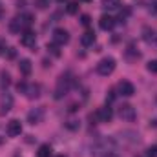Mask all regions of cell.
I'll use <instances>...</instances> for the list:
<instances>
[{"label":"cell","instance_id":"1","mask_svg":"<svg viewBox=\"0 0 157 157\" xmlns=\"http://www.w3.org/2000/svg\"><path fill=\"white\" fill-rule=\"evenodd\" d=\"M33 24V17L28 15V13H22V15H17L11 22H9V31L11 33H18L22 35L24 31H28Z\"/></svg>","mask_w":157,"mask_h":157},{"label":"cell","instance_id":"2","mask_svg":"<svg viewBox=\"0 0 157 157\" xmlns=\"http://www.w3.org/2000/svg\"><path fill=\"white\" fill-rule=\"evenodd\" d=\"M71 84H73L71 73H62L60 77L57 78V86H55V99H64V97L70 93Z\"/></svg>","mask_w":157,"mask_h":157},{"label":"cell","instance_id":"3","mask_svg":"<svg viewBox=\"0 0 157 157\" xmlns=\"http://www.w3.org/2000/svg\"><path fill=\"white\" fill-rule=\"evenodd\" d=\"M115 59L113 57H104L102 60H99L97 62V73L101 75V77H108V75H112L113 71H115Z\"/></svg>","mask_w":157,"mask_h":157},{"label":"cell","instance_id":"4","mask_svg":"<svg viewBox=\"0 0 157 157\" xmlns=\"http://www.w3.org/2000/svg\"><path fill=\"white\" fill-rule=\"evenodd\" d=\"M17 90L20 93H24L28 99H37L40 95V86L35 82H18L17 84Z\"/></svg>","mask_w":157,"mask_h":157},{"label":"cell","instance_id":"5","mask_svg":"<svg viewBox=\"0 0 157 157\" xmlns=\"http://www.w3.org/2000/svg\"><path fill=\"white\" fill-rule=\"evenodd\" d=\"M90 119L91 121H97V122H110L113 119V112H112L110 106H104V108H99L95 113H91Z\"/></svg>","mask_w":157,"mask_h":157},{"label":"cell","instance_id":"6","mask_svg":"<svg viewBox=\"0 0 157 157\" xmlns=\"http://www.w3.org/2000/svg\"><path fill=\"white\" fill-rule=\"evenodd\" d=\"M119 117L122 119V121H126V122H133L135 119H137V112H135V108L132 106V104H122V106H119Z\"/></svg>","mask_w":157,"mask_h":157},{"label":"cell","instance_id":"7","mask_svg":"<svg viewBox=\"0 0 157 157\" xmlns=\"http://www.w3.org/2000/svg\"><path fill=\"white\" fill-rule=\"evenodd\" d=\"M13 102H15L13 95H11L9 91H6V90H4V93H2V97H0V115H6L7 112H11Z\"/></svg>","mask_w":157,"mask_h":157},{"label":"cell","instance_id":"8","mask_svg":"<svg viewBox=\"0 0 157 157\" xmlns=\"http://www.w3.org/2000/svg\"><path fill=\"white\" fill-rule=\"evenodd\" d=\"M51 39H53V42L57 46H64V44L70 42V33L66 29H62V28H57V29H53V37Z\"/></svg>","mask_w":157,"mask_h":157},{"label":"cell","instance_id":"9","mask_svg":"<svg viewBox=\"0 0 157 157\" xmlns=\"http://www.w3.org/2000/svg\"><path fill=\"white\" fill-rule=\"evenodd\" d=\"M20 44H22L24 48H29V49H35V46H37V37H35V33H33L31 29H28V31H24V33L20 35Z\"/></svg>","mask_w":157,"mask_h":157},{"label":"cell","instance_id":"10","mask_svg":"<svg viewBox=\"0 0 157 157\" xmlns=\"http://www.w3.org/2000/svg\"><path fill=\"white\" fill-rule=\"evenodd\" d=\"M42 119H44V108L42 106L29 110V113H28V122L29 124H39V122H42Z\"/></svg>","mask_w":157,"mask_h":157},{"label":"cell","instance_id":"11","mask_svg":"<svg viewBox=\"0 0 157 157\" xmlns=\"http://www.w3.org/2000/svg\"><path fill=\"white\" fill-rule=\"evenodd\" d=\"M20 133H22V122L17 121V119L9 121V122H7V135H9V137H18Z\"/></svg>","mask_w":157,"mask_h":157},{"label":"cell","instance_id":"12","mask_svg":"<svg viewBox=\"0 0 157 157\" xmlns=\"http://www.w3.org/2000/svg\"><path fill=\"white\" fill-rule=\"evenodd\" d=\"M119 93L121 95H124V97H132L133 93H135V88H133V84L130 82V80H121L117 86Z\"/></svg>","mask_w":157,"mask_h":157},{"label":"cell","instance_id":"13","mask_svg":"<svg viewBox=\"0 0 157 157\" xmlns=\"http://www.w3.org/2000/svg\"><path fill=\"white\" fill-rule=\"evenodd\" d=\"M99 26H101V29L110 31V29H113V26H115V18L110 17V15H102V17L99 18Z\"/></svg>","mask_w":157,"mask_h":157},{"label":"cell","instance_id":"14","mask_svg":"<svg viewBox=\"0 0 157 157\" xmlns=\"http://www.w3.org/2000/svg\"><path fill=\"white\" fill-rule=\"evenodd\" d=\"M124 57H126V60H128V62H135V60H139V59H141V53H139L133 46H128V48L124 49Z\"/></svg>","mask_w":157,"mask_h":157},{"label":"cell","instance_id":"15","mask_svg":"<svg viewBox=\"0 0 157 157\" xmlns=\"http://www.w3.org/2000/svg\"><path fill=\"white\" fill-rule=\"evenodd\" d=\"M18 70H20L22 75H29V73H31V60H29V59H20Z\"/></svg>","mask_w":157,"mask_h":157},{"label":"cell","instance_id":"16","mask_svg":"<svg viewBox=\"0 0 157 157\" xmlns=\"http://www.w3.org/2000/svg\"><path fill=\"white\" fill-rule=\"evenodd\" d=\"M93 42H95V33L93 31L82 33V37H80V44L82 46H93Z\"/></svg>","mask_w":157,"mask_h":157},{"label":"cell","instance_id":"17","mask_svg":"<svg viewBox=\"0 0 157 157\" xmlns=\"http://www.w3.org/2000/svg\"><path fill=\"white\" fill-rule=\"evenodd\" d=\"M121 135H124V141H128V143H132V144H135V143L141 141L139 133H135V132H122Z\"/></svg>","mask_w":157,"mask_h":157},{"label":"cell","instance_id":"18","mask_svg":"<svg viewBox=\"0 0 157 157\" xmlns=\"http://www.w3.org/2000/svg\"><path fill=\"white\" fill-rule=\"evenodd\" d=\"M9 84H11V77H9V73H7L6 70H2V71H0V88L6 90Z\"/></svg>","mask_w":157,"mask_h":157},{"label":"cell","instance_id":"19","mask_svg":"<svg viewBox=\"0 0 157 157\" xmlns=\"http://www.w3.org/2000/svg\"><path fill=\"white\" fill-rule=\"evenodd\" d=\"M51 154H53L51 146H49V144H42V146H39L37 157H51Z\"/></svg>","mask_w":157,"mask_h":157},{"label":"cell","instance_id":"20","mask_svg":"<svg viewBox=\"0 0 157 157\" xmlns=\"http://www.w3.org/2000/svg\"><path fill=\"white\" fill-rule=\"evenodd\" d=\"M119 6H121V0H102V7L104 9H117Z\"/></svg>","mask_w":157,"mask_h":157},{"label":"cell","instance_id":"21","mask_svg":"<svg viewBox=\"0 0 157 157\" xmlns=\"http://www.w3.org/2000/svg\"><path fill=\"white\" fill-rule=\"evenodd\" d=\"M66 11H68V15H75V13H78V2H68Z\"/></svg>","mask_w":157,"mask_h":157},{"label":"cell","instance_id":"22","mask_svg":"<svg viewBox=\"0 0 157 157\" xmlns=\"http://www.w3.org/2000/svg\"><path fill=\"white\" fill-rule=\"evenodd\" d=\"M143 33H144V37H143V39L146 40V42H152V40H154V31H152L150 28H144V29H143Z\"/></svg>","mask_w":157,"mask_h":157},{"label":"cell","instance_id":"23","mask_svg":"<svg viewBox=\"0 0 157 157\" xmlns=\"http://www.w3.org/2000/svg\"><path fill=\"white\" fill-rule=\"evenodd\" d=\"M48 51H51L55 57H60V51H59V46L53 42V44H48Z\"/></svg>","mask_w":157,"mask_h":157},{"label":"cell","instance_id":"24","mask_svg":"<svg viewBox=\"0 0 157 157\" xmlns=\"http://www.w3.org/2000/svg\"><path fill=\"white\" fill-rule=\"evenodd\" d=\"M35 6H37L39 9H46V7L49 6V0H35Z\"/></svg>","mask_w":157,"mask_h":157},{"label":"cell","instance_id":"25","mask_svg":"<svg viewBox=\"0 0 157 157\" xmlns=\"http://www.w3.org/2000/svg\"><path fill=\"white\" fill-rule=\"evenodd\" d=\"M80 24L88 28V26L91 24V18H90V15H82V17H80Z\"/></svg>","mask_w":157,"mask_h":157},{"label":"cell","instance_id":"26","mask_svg":"<svg viewBox=\"0 0 157 157\" xmlns=\"http://www.w3.org/2000/svg\"><path fill=\"white\" fill-rule=\"evenodd\" d=\"M146 68H148V71H152V73H157V60H150Z\"/></svg>","mask_w":157,"mask_h":157},{"label":"cell","instance_id":"27","mask_svg":"<svg viewBox=\"0 0 157 157\" xmlns=\"http://www.w3.org/2000/svg\"><path fill=\"white\" fill-rule=\"evenodd\" d=\"M66 126H68L70 130H77V128H78V121L71 119V121H68V122H66Z\"/></svg>","mask_w":157,"mask_h":157},{"label":"cell","instance_id":"28","mask_svg":"<svg viewBox=\"0 0 157 157\" xmlns=\"http://www.w3.org/2000/svg\"><path fill=\"white\" fill-rule=\"evenodd\" d=\"M148 157H157V144H154V146H150L148 148V154H146Z\"/></svg>","mask_w":157,"mask_h":157},{"label":"cell","instance_id":"29","mask_svg":"<svg viewBox=\"0 0 157 157\" xmlns=\"http://www.w3.org/2000/svg\"><path fill=\"white\" fill-rule=\"evenodd\" d=\"M128 15H130V7H124V11H121V15H119L121 22H122V20H126V18H128Z\"/></svg>","mask_w":157,"mask_h":157},{"label":"cell","instance_id":"30","mask_svg":"<svg viewBox=\"0 0 157 157\" xmlns=\"http://www.w3.org/2000/svg\"><path fill=\"white\" fill-rule=\"evenodd\" d=\"M9 48H7V44H6V40H0V55H6V51H7Z\"/></svg>","mask_w":157,"mask_h":157},{"label":"cell","instance_id":"31","mask_svg":"<svg viewBox=\"0 0 157 157\" xmlns=\"http://www.w3.org/2000/svg\"><path fill=\"white\" fill-rule=\"evenodd\" d=\"M113 99H115V91H113V90H110V91H108V95H106V102H113Z\"/></svg>","mask_w":157,"mask_h":157},{"label":"cell","instance_id":"32","mask_svg":"<svg viewBox=\"0 0 157 157\" xmlns=\"http://www.w3.org/2000/svg\"><path fill=\"white\" fill-rule=\"evenodd\" d=\"M148 11H150V13H154V15H157V0H155V2H152V4H150Z\"/></svg>","mask_w":157,"mask_h":157},{"label":"cell","instance_id":"33","mask_svg":"<svg viewBox=\"0 0 157 157\" xmlns=\"http://www.w3.org/2000/svg\"><path fill=\"white\" fill-rule=\"evenodd\" d=\"M101 157H121V155H119V154H115V152L112 150V152H106V154H102Z\"/></svg>","mask_w":157,"mask_h":157},{"label":"cell","instance_id":"34","mask_svg":"<svg viewBox=\"0 0 157 157\" xmlns=\"http://www.w3.org/2000/svg\"><path fill=\"white\" fill-rule=\"evenodd\" d=\"M4 17V6H2V2H0V18Z\"/></svg>","mask_w":157,"mask_h":157},{"label":"cell","instance_id":"35","mask_svg":"<svg viewBox=\"0 0 157 157\" xmlns=\"http://www.w3.org/2000/svg\"><path fill=\"white\" fill-rule=\"evenodd\" d=\"M57 2H60V4H64V2H68V0H57Z\"/></svg>","mask_w":157,"mask_h":157},{"label":"cell","instance_id":"36","mask_svg":"<svg viewBox=\"0 0 157 157\" xmlns=\"http://www.w3.org/2000/svg\"><path fill=\"white\" fill-rule=\"evenodd\" d=\"M78 2H91V0H78Z\"/></svg>","mask_w":157,"mask_h":157},{"label":"cell","instance_id":"37","mask_svg":"<svg viewBox=\"0 0 157 157\" xmlns=\"http://www.w3.org/2000/svg\"><path fill=\"white\" fill-rule=\"evenodd\" d=\"M2 143H4V139H0V144H2Z\"/></svg>","mask_w":157,"mask_h":157},{"label":"cell","instance_id":"38","mask_svg":"<svg viewBox=\"0 0 157 157\" xmlns=\"http://www.w3.org/2000/svg\"><path fill=\"white\" fill-rule=\"evenodd\" d=\"M57 157H66V155H57Z\"/></svg>","mask_w":157,"mask_h":157}]
</instances>
